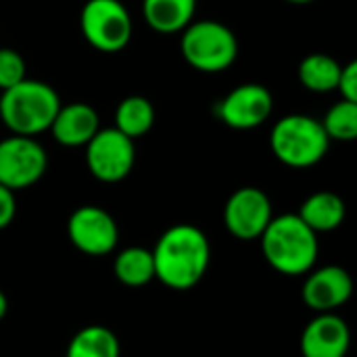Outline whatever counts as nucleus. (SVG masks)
<instances>
[{"mask_svg":"<svg viewBox=\"0 0 357 357\" xmlns=\"http://www.w3.org/2000/svg\"><path fill=\"white\" fill-rule=\"evenodd\" d=\"M153 253L155 278L174 291L197 287L209 270L211 245L207 234L192 224H176L167 228Z\"/></svg>","mask_w":357,"mask_h":357,"instance_id":"nucleus-1","label":"nucleus"},{"mask_svg":"<svg viewBox=\"0 0 357 357\" xmlns=\"http://www.w3.org/2000/svg\"><path fill=\"white\" fill-rule=\"evenodd\" d=\"M259 241L268 266L284 276L307 274L320 253L318 234L297 213L274 215Z\"/></svg>","mask_w":357,"mask_h":357,"instance_id":"nucleus-2","label":"nucleus"},{"mask_svg":"<svg viewBox=\"0 0 357 357\" xmlns=\"http://www.w3.org/2000/svg\"><path fill=\"white\" fill-rule=\"evenodd\" d=\"M61 105V96L50 84L25 77L13 88L2 90L0 121L10 134L36 138L50 130Z\"/></svg>","mask_w":357,"mask_h":357,"instance_id":"nucleus-3","label":"nucleus"},{"mask_svg":"<svg viewBox=\"0 0 357 357\" xmlns=\"http://www.w3.org/2000/svg\"><path fill=\"white\" fill-rule=\"evenodd\" d=\"M270 149L282 165L310 169L326 157L331 138L326 136L320 119L303 113H291L274 123L270 132Z\"/></svg>","mask_w":357,"mask_h":357,"instance_id":"nucleus-4","label":"nucleus"},{"mask_svg":"<svg viewBox=\"0 0 357 357\" xmlns=\"http://www.w3.org/2000/svg\"><path fill=\"white\" fill-rule=\"evenodd\" d=\"M180 33V52L184 61L201 73H222L230 69L238 56L234 31L220 21H192Z\"/></svg>","mask_w":357,"mask_h":357,"instance_id":"nucleus-5","label":"nucleus"},{"mask_svg":"<svg viewBox=\"0 0 357 357\" xmlns=\"http://www.w3.org/2000/svg\"><path fill=\"white\" fill-rule=\"evenodd\" d=\"M79 29L92 48L113 54L130 44L134 23L121 0H88L79 15Z\"/></svg>","mask_w":357,"mask_h":357,"instance_id":"nucleus-6","label":"nucleus"},{"mask_svg":"<svg viewBox=\"0 0 357 357\" xmlns=\"http://www.w3.org/2000/svg\"><path fill=\"white\" fill-rule=\"evenodd\" d=\"M86 149V165L90 174L105 184H117L130 176L136 163L134 140L117 128H100Z\"/></svg>","mask_w":357,"mask_h":357,"instance_id":"nucleus-7","label":"nucleus"},{"mask_svg":"<svg viewBox=\"0 0 357 357\" xmlns=\"http://www.w3.org/2000/svg\"><path fill=\"white\" fill-rule=\"evenodd\" d=\"M46 167V149L36 138L10 134L0 140V184L13 192L38 184Z\"/></svg>","mask_w":357,"mask_h":357,"instance_id":"nucleus-8","label":"nucleus"},{"mask_svg":"<svg viewBox=\"0 0 357 357\" xmlns=\"http://www.w3.org/2000/svg\"><path fill=\"white\" fill-rule=\"evenodd\" d=\"M67 236L79 253L90 257H102L115 251L119 243V228L107 209L96 205H84L69 215Z\"/></svg>","mask_w":357,"mask_h":357,"instance_id":"nucleus-9","label":"nucleus"},{"mask_svg":"<svg viewBox=\"0 0 357 357\" xmlns=\"http://www.w3.org/2000/svg\"><path fill=\"white\" fill-rule=\"evenodd\" d=\"M272 218L274 209L270 197L255 186L234 190L224 207V224L238 241H259Z\"/></svg>","mask_w":357,"mask_h":357,"instance_id":"nucleus-10","label":"nucleus"},{"mask_svg":"<svg viewBox=\"0 0 357 357\" xmlns=\"http://www.w3.org/2000/svg\"><path fill=\"white\" fill-rule=\"evenodd\" d=\"M274 96L264 84L247 82L218 102V117L232 130H253L270 119Z\"/></svg>","mask_w":357,"mask_h":357,"instance_id":"nucleus-11","label":"nucleus"},{"mask_svg":"<svg viewBox=\"0 0 357 357\" xmlns=\"http://www.w3.org/2000/svg\"><path fill=\"white\" fill-rule=\"evenodd\" d=\"M354 295V280L341 266L310 270L301 289L303 303L316 314H328L343 307Z\"/></svg>","mask_w":357,"mask_h":357,"instance_id":"nucleus-12","label":"nucleus"},{"mask_svg":"<svg viewBox=\"0 0 357 357\" xmlns=\"http://www.w3.org/2000/svg\"><path fill=\"white\" fill-rule=\"evenodd\" d=\"M351 345L347 322L335 312L318 314L301 333L299 349L303 357H345Z\"/></svg>","mask_w":357,"mask_h":357,"instance_id":"nucleus-13","label":"nucleus"},{"mask_svg":"<svg viewBox=\"0 0 357 357\" xmlns=\"http://www.w3.org/2000/svg\"><path fill=\"white\" fill-rule=\"evenodd\" d=\"M98 130H100V119L96 109L86 102H71V105H61L48 132L61 146L77 149V146H86Z\"/></svg>","mask_w":357,"mask_h":357,"instance_id":"nucleus-14","label":"nucleus"},{"mask_svg":"<svg viewBox=\"0 0 357 357\" xmlns=\"http://www.w3.org/2000/svg\"><path fill=\"white\" fill-rule=\"evenodd\" d=\"M197 0H142V15L157 33H180L195 21Z\"/></svg>","mask_w":357,"mask_h":357,"instance_id":"nucleus-15","label":"nucleus"},{"mask_svg":"<svg viewBox=\"0 0 357 357\" xmlns=\"http://www.w3.org/2000/svg\"><path fill=\"white\" fill-rule=\"evenodd\" d=\"M345 213H347L345 201L337 192H331V190H320V192L310 195L297 211V215L316 234L333 232L341 228V224L345 222Z\"/></svg>","mask_w":357,"mask_h":357,"instance_id":"nucleus-16","label":"nucleus"},{"mask_svg":"<svg viewBox=\"0 0 357 357\" xmlns=\"http://www.w3.org/2000/svg\"><path fill=\"white\" fill-rule=\"evenodd\" d=\"M155 119H157V113H155L153 102L146 96L132 94V96H126L117 105L113 128H117L128 138L136 140V138L146 136L153 130Z\"/></svg>","mask_w":357,"mask_h":357,"instance_id":"nucleus-17","label":"nucleus"},{"mask_svg":"<svg viewBox=\"0 0 357 357\" xmlns=\"http://www.w3.org/2000/svg\"><path fill=\"white\" fill-rule=\"evenodd\" d=\"M115 278L132 289L146 287L155 280V261L153 253L144 247H128L117 253L113 261Z\"/></svg>","mask_w":357,"mask_h":357,"instance_id":"nucleus-18","label":"nucleus"},{"mask_svg":"<svg viewBox=\"0 0 357 357\" xmlns=\"http://www.w3.org/2000/svg\"><path fill=\"white\" fill-rule=\"evenodd\" d=\"M341 67L343 65L331 54H324V52L307 54L299 63V82L310 92H318V94L335 92L339 84Z\"/></svg>","mask_w":357,"mask_h":357,"instance_id":"nucleus-19","label":"nucleus"},{"mask_svg":"<svg viewBox=\"0 0 357 357\" xmlns=\"http://www.w3.org/2000/svg\"><path fill=\"white\" fill-rule=\"evenodd\" d=\"M121 347L113 331L107 326H86L73 335L65 357H119Z\"/></svg>","mask_w":357,"mask_h":357,"instance_id":"nucleus-20","label":"nucleus"},{"mask_svg":"<svg viewBox=\"0 0 357 357\" xmlns=\"http://www.w3.org/2000/svg\"><path fill=\"white\" fill-rule=\"evenodd\" d=\"M322 128L326 132V136L331 140H339V142H351L357 138V102L349 100H339L335 102L324 119H322Z\"/></svg>","mask_w":357,"mask_h":357,"instance_id":"nucleus-21","label":"nucleus"},{"mask_svg":"<svg viewBox=\"0 0 357 357\" xmlns=\"http://www.w3.org/2000/svg\"><path fill=\"white\" fill-rule=\"evenodd\" d=\"M25 59L15 48L0 46V92L25 79Z\"/></svg>","mask_w":357,"mask_h":357,"instance_id":"nucleus-22","label":"nucleus"},{"mask_svg":"<svg viewBox=\"0 0 357 357\" xmlns=\"http://www.w3.org/2000/svg\"><path fill=\"white\" fill-rule=\"evenodd\" d=\"M337 90L341 92L343 100L357 102V61H349L347 65L341 67Z\"/></svg>","mask_w":357,"mask_h":357,"instance_id":"nucleus-23","label":"nucleus"},{"mask_svg":"<svg viewBox=\"0 0 357 357\" xmlns=\"http://www.w3.org/2000/svg\"><path fill=\"white\" fill-rule=\"evenodd\" d=\"M17 213V201H15V192L6 186L0 184V230L8 228L15 220Z\"/></svg>","mask_w":357,"mask_h":357,"instance_id":"nucleus-24","label":"nucleus"},{"mask_svg":"<svg viewBox=\"0 0 357 357\" xmlns=\"http://www.w3.org/2000/svg\"><path fill=\"white\" fill-rule=\"evenodd\" d=\"M6 312H8V299H6V295L0 291V320L6 316Z\"/></svg>","mask_w":357,"mask_h":357,"instance_id":"nucleus-25","label":"nucleus"},{"mask_svg":"<svg viewBox=\"0 0 357 357\" xmlns=\"http://www.w3.org/2000/svg\"><path fill=\"white\" fill-rule=\"evenodd\" d=\"M284 2H291V4H310L314 0H284Z\"/></svg>","mask_w":357,"mask_h":357,"instance_id":"nucleus-26","label":"nucleus"}]
</instances>
